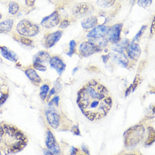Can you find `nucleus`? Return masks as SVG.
<instances>
[{
	"mask_svg": "<svg viewBox=\"0 0 155 155\" xmlns=\"http://www.w3.org/2000/svg\"><path fill=\"white\" fill-rule=\"evenodd\" d=\"M35 0H25L26 5L29 7H32L34 6Z\"/></svg>",
	"mask_w": 155,
	"mask_h": 155,
	"instance_id": "e433bc0d",
	"label": "nucleus"
},
{
	"mask_svg": "<svg viewBox=\"0 0 155 155\" xmlns=\"http://www.w3.org/2000/svg\"><path fill=\"white\" fill-rule=\"evenodd\" d=\"M70 24V22L68 20H64L62 21L60 25V28H62V29H64V28H67Z\"/></svg>",
	"mask_w": 155,
	"mask_h": 155,
	"instance_id": "473e14b6",
	"label": "nucleus"
},
{
	"mask_svg": "<svg viewBox=\"0 0 155 155\" xmlns=\"http://www.w3.org/2000/svg\"><path fill=\"white\" fill-rule=\"evenodd\" d=\"M145 130L143 125H137L128 128L124 134V143L127 147L137 146L144 138Z\"/></svg>",
	"mask_w": 155,
	"mask_h": 155,
	"instance_id": "7ed1b4c3",
	"label": "nucleus"
},
{
	"mask_svg": "<svg viewBox=\"0 0 155 155\" xmlns=\"http://www.w3.org/2000/svg\"><path fill=\"white\" fill-rule=\"evenodd\" d=\"M55 92L56 90L55 89L54 87H53V88H52L51 89V91H50V94H48V98H50L51 96L55 93Z\"/></svg>",
	"mask_w": 155,
	"mask_h": 155,
	"instance_id": "ea45409f",
	"label": "nucleus"
},
{
	"mask_svg": "<svg viewBox=\"0 0 155 155\" xmlns=\"http://www.w3.org/2000/svg\"><path fill=\"white\" fill-rule=\"evenodd\" d=\"M132 84L130 85V86L127 89V91L126 92V97L128 96V94H130V93L131 90H132Z\"/></svg>",
	"mask_w": 155,
	"mask_h": 155,
	"instance_id": "a19ab883",
	"label": "nucleus"
},
{
	"mask_svg": "<svg viewBox=\"0 0 155 155\" xmlns=\"http://www.w3.org/2000/svg\"><path fill=\"white\" fill-rule=\"evenodd\" d=\"M71 131L74 134L76 135H80L81 133H80V130L77 126H73L72 128Z\"/></svg>",
	"mask_w": 155,
	"mask_h": 155,
	"instance_id": "72a5a7b5",
	"label": "nucleus"
},
{
	"mask_svg": "<svg viewBox=\"0 0 155 155\" xmlns=\"http://www.w3.org/2000/svg\"><path fill=\"white\" fill-rule=\"evenodd\" d=\"M97 23V18L96 16H91L81 21V24L83 28L90 29L94 27Z\"/></svg>",
	"mask_w": 155,
	"mask_h": 155,
	"instance_id": "dca6fc26",
	"label": "nucleus"
},
{
	"mask_svg": "<svg viewBox=\"0 0 155 155\" xmlns=\"http://www.w3.org/2000/svg\"><path fill=\"white\" fill-rule=\"evenodd\" d=\"M76 43L74 40H71L69 43V51L67 53V54L69 56H72L73 54L76 52Z\"/></svg>",
	"mask_w": 155,
	"mask_h": 155,
	"instance_id": "bb28decb",
	"label": "nucleus"
},
{
	"mask_svg": "<svg viewBox=\"0 0 155 155\" xmlns=\"http://www.w3.org/2000/svg\"><path fill=\"white\" fill-rule=\"evenodd\" d=\"M94 7L92 5L87 2H81L75 5L72 10V14L77 18H81L92 14Z\"/></svg>",
	"mask_w": 155,
	"mask_h": 155,
	"instance_id": "39448f33",
	"label": "nucleus"
},
{
	"mask_svg": "<svg viewBox=\"0 0 155 155\" xmlns=\"http://www.w3.org/2000/svg\"><path fill=\"white\" fill-rule=\"evenodd\" d=\"M44 155H53V154L49 150H46L44 151Z\"/></svg>",
	"mask_w": 155,
	"mask_h": 155,
	"instance_id": "37998d69",
	"label": "nucleus"
},
{
	"mask_svg": "<svg viewBox=\"0 0 155 155\" xmlns=\"http://www.w3.org/2000/svg\"><path fill=\"white\" fill-rule=\"evenodd\" d=\"M60 18L57 11H54L49 16L45 17L41 21V25L46 28H52L59 23Z\"/></svg>",
	"mask_w": 155,
	"mask_h": 155,
	"instance_id": "9d476101",
	"label": "nucleus"
},
{
	"mask_svg": "<svg viewBox=\"0 0 155 155\" xmlns=\"http://www.w3.org/2000/svg\"><path fill=\"white\" fill-rule=\"evenodd\" d=\"M77 69L78 68H75L73 69V74H74V73L76 72V71L77 70Z\"/></svg>",
	"mask_w": 155,
	"mask_h": 155,
	"instance_id": "a18cd8bd",
	"label": "nucleus"
},
{
	"mask_svg": "<svg viewBox=\"0 0 155 155\" xmlns=\"http://www.w3.org/2000/svg\"><path fill=\"white\" fill-rule=\"evenodd\" d=\"M28 141L26 135L16 126L6 123L0 125V155L19 152Z\"/></svg>",
	"mask_w": 155,
	"mask_h": 155,
	"instance_id": "f03ea898",
	"label": "nucleus"
},
{
	"mask_svg": "<svg viewBox=\"0 0 155 155\" xmlns=\"http://www.w3.org/2000/svg\"><path fill=\"white\" fill-rule=\"evenodd\" d=\"M77 155H83V154H78Z\"/></svg>",
	"mask_w": 155,
	"mask_h": 155,
	"instance_id": "09e8293b",
	"label": "nucleus"
},
{
	"mask_svg": "<svg viewBox=\"0 0 155 155\" xmlns=\"http://www.w3.org/2000/svg\"><path fill=\"white\" fill-rule=\"evenodd\" d=\"M151 34L154 35L155 34V16L152 23L151 27Z\"/></svg>",
	"mask_w": 155,
	"mask_h": 155,
	"instance_id": "4c0bfd02",
	"label": "nucleus"
},
{
	"mask_svg": "<svg viewBox=\"0 0 155 155\" xmlns=\"http://www.w3.org/2000/svg\"><path fill=\"white\" fill-rule=\"evenodd\" d=\"M102 48L89 40L84 42L80 45L79 48V52L83 57H88L96 52H100Z\"/></svg>",
	"mask_w": 155,
	"mask_h": 155,
	"instance_id": "423d86ee",
	"label": "nucleus"
},
{
	"mask_svg": "<svg viewBox=\"0 0 155 155\" xmlns=\"http://www.w3.org/2000/svg\"><path fill=\"white\" fill-rule=\"evenodd\" d=\"M114 59L116 60L120 64L123 65L124 67H127L128 64V59L127 57L125 55V54L121 53L118 55H115Z\"/></svg>",
	"mask_w": 155,
	"mask_h": 155,
	"instance_id": "5701e85b",
	"label": "nucleus"
},
{
	"mask_svg": "<svg viewBox=\"0 0 155 155\" xmlns=\"http://www.w3.org/2000/svg\"><path fill=\"white\" fill-rule=\"evenodd\" d=\"M19 10V5L17 2L12 1L9 4V12L12 15L16 14Z\"/></svg>",
	"mask_w": 155,
	"mask_h": 155,
	"instance_id": "b1692460",
	"label": "nucleus"
},
{
	"mask_svg": "<svg viewBox=\"0 0 155 155\" xmlns=\"http://www.w3.org/2000/svg\"><path fill=\"white\" fill-rule=\"evenodd\" d=\"M27 76L32 82L35 84H40L41 82V79L39 75L37 74L35 70L33 69H27L25 71Z\"/></svg>",
	"mask_w": 155,
	"mask_h": 155,
	"instance_id": "6ab92c4d",
	"label": "nucleus"
},
{
	"mask_svg": "<svg viewBox=\"0 0 155 155\" xmlns=\"http://www.w3.org/2000/svg\"><path fill=\"white\" fill-rule=\"evenodd\" d=\"M79 153V149L75 147H72L70 149V155H77Z\"/></svg>",
	"mask_w": 155,
	"mask_h": 155,
	"instance_id": "c9c22d12",
	"label": "nucleus"
},
{
	"mask_svg": "<svg viewBox=\"0 0 155 155\" xmlns=\"http://www.w3.org/2000/svg\"><path fill=\"white\" fill-rule=\"evenodd\" d=\"M59 97H55L50 101V102L48 103V105L52 106L54 104L56 106L58 107L59 105Z\"/></svg>",
	"mask_w": 155,
	"mask_h": 155,
	"instance_id": "2f4dec72",
	"label": "nucleus"
},
{
	"mask_svg": "<svg viewBox=\"0 0 155 155\" xmlns=\"http://www.w3.org/2000/svg\"><path fill=\"white\" fill-rule=\"evenodd\" d=\"M51 56L48 52L45 51H40L37 53L34 57V63H46L49 61L51 59Z\"/></svg>",
	"mask_w": 155,
	"mask_h": 155,
	"instance_id": "f3484780",
	"label": "nucleus"
},
{
	"mask_svg": "<svg viewBox=\"0 0 155 155\" xmlns=\"http://www.w3.org/2000/svg\"><path fill=\"white\" fill-rule=\"evenodd\" d=\"M46 145L48 149L53 155H59L60 154V148L57 143L53 133L50 130L47 132L46 140Z\"/></svg>",
	"mask_w": 155,
	"mask_h": 155,
	"instance_id": "0eeeda50",
	"label": "nucleus"
},
{
	"mask_svg": "<svg viewBox=\"0 0 155 155\" xmlns=\"http://www.w3.org/2000/svg\"><path fill=\"white\" fill-rule=\"evenodd\" d=\"M40 90H41L40 93V98L42 101H45L47 97L48 93L49 91V86L48 85H43L40 88Z\"/></svg>",
	"mask_w": 155,
	"mask_h": 155,
	"instance_id": "393cba45",
	"label": "nucleus"
},
{
	"mask_svg": "<svg viewBox=\"0 0 155 155\" xmlns=\"http://www.w3.org/2000/svg\"><path fill=\"white\" fill-rule=\"evenodd\" d=\"M102 58H103V62L106 63L108 61L109 56V55H103L102 56Z\"/></svg>",
	"mask_w": 155,
	"mask_h": 155,
	"instance_id": "79ce46f5",
	"label": "nucleus"
},
{
	"mask_svg": "<svg viewBox=\"0 0 155 155\" xmlns=\"http://www.w3.org/2000/svg\"><path fill=\"white\" fill-rule=\"evenodd\" d=\"M45 115L48 122L52 128H58L61 122V117L57 111L53 108L48 109L45 111Z\"/></svg>",
	"mask_w": 155,
	"mask_h": 155,
	"instance_id": "6e6552de",
	"label": "nucleus"
},
{
	"mask_svg": "<svg viewBox=\"0 0 155 155\" xmlns=\"http://www.w3.org/2000/svg\"><path fill=\"white\" fill-rule=\"evenodd\" d=\"M122 24H116L110 27L107 35L108 40L113 43H117L120 40V35L122 28Z\"/></svg>",
	"mask_w": 155,
	"mask_h": 155,
	"instance_id": "9b49d317",
	"label": "nucleus"
},
{
	"mask_svg": "<svg viewBox=\"0 0 155 155\" xmlns=\"http://www.w3.org/2000/svg\"><path fill=\"white\" fill-rule=\"evenodd\" d=\"M77 102L82 114L92 121L106 116L113 106L108 89L96 80H90L80 89Z\"/></svg>",
	"mask_w": 155,
	"mask_h": 155,
	"instance_id": "f257e3e1",
	"label": "nucleus"
},
{
	"mask_svg": "<svg viewBox=\"0 0 155 155\" xmlns=\"http://www.w3.org/2000/svg\"><path fill=\"white\" fill-rule=\"evenodd\" d=\"M110 28V27L103 25L97 26L90 31L87 36L92 38H104L108 35Z\"/></svg>",
	"mask_w": 155,
	"mask_h": 155,
	"instance_id": "1a4fd4ad",
	"label": "nucleus"
},
{
	"mask_svg": "<svg viewBox=\"0 0 155 155\" xmlns=\"http://www.w3.org/2000/svg\"><path fill=\"white\" fill-rule=\"evenodd\" d=\"M153 111L154 113H155V107L153 109Z\"/></svg>",
	"mask_w": 155,
	"mask_h": 155,
	"instance_id": "49530a36",
	"label": "nucleus"
},
{
	"mask_svg": "<svg viewBox=\"0 0 155 155\" xmlns=\"http://www.w3.org/2000/svg\"><path fill=\"white\" fill-rule=\"evenodd\" d=\"M33 67L35 69L39 70V71H45L47 70V68L46 67L44 66L43 65H42L41 64H39V63H34Z\"/></svg>",
	"mask_w": 155,
	"mask_h": 155,
	"instance_id": "7c9ffc66",
	"label": "nucleus"
},
{
	"mask_svg": "<svg viewBox=\"0 0 155 155\" xmlns=\"http://www.w3.org/2000/svg\"><path fill=\"white\" fill-rule=\"evenodd\" d=\"M14 38L16 40L26 45H30L32 43V41L31 40L28 38L24 37V36H17H17H15Z\"/></svg>",
	"mask_w": 155,
	"mask_h": 155,
	"instance_id": "a878e982",
	"label": "nucleus"
},
{
	"mask_svg": "<svg viewBox=\"0 0 155 155\" xmlns=\"http://www.w3.org/2000/svg\"><path fill=\"white\" fill-rule=\"evenodd\" d=\"M2 17V16L1 14L0 13V19H1Z\"/></svg>",
	"mask_w": 155,
	"mask_h": 155,
	"instance_id": "de8ad7c7",
	"label": "nucleus"
},
{
	"mask_svg": "<svg viewBox=\"0 0 155 155\" xmlns=\"http://www.w3.org/2000/svg\"><path fill=\"white\" fill-rule=\"evenodd\" d=\"M97 3L100 7L106 8L113 6L115 3V0H97Z\"/></svg>",
	"mask_w": 155,
	"mask_h": 155,
	"instance_id": "4be33fe9",
	"label": "nucleus"
},
{
	"mask_svg": "<svg viewBox=\"0 0 155 155\" xmlns=\"http://www.w3.org/2000/svg\"><path fill=\"white\" fill-rule=\"evenodd\" d=\"M147 26H143L142 28L140 29V30L139 31L137 35L135 36L134 38L133 39V41H138L139 40L140 37L142 36V35L143 34L144 31H145V30L147 29Z\"/></svg>",
	"mask_w": 155,
	"mask_h": 155,
	"instance_id": "c756f323",
	"label": "nucleus"
},
{
	"mask_svg": "<svg viewBox=\"0 0 155 155\" xmlns=\"http://www.w3.org/2000/svg\"><path fill=\"white\" fill-rule=\"evenodd\" d=\"M152 0H138V4L140 7L146 8L151 4Z\"/></svg>",
	"mask_w": 155,
	"mask_h": 155,
	"instance_id": "cd10ccee",
	"label": "nucleus"
},
{
	"mask_svg": "<svg viewBox=\"0 0 155 155\" xmlns=\"http://www.w3.org/2000/svg\"><path fill=\"white\" fill-rule=\"evenodd\" d=\"M50 65L51 68L56 69L59 75H61L66 68V65L59 57L54 56L51 58Z\"/></svg>",
	"mask_w": 155,
	"mask_h": 155,
	"instance_id": "4468645a",
	"label": "nucleus"
},
{
	"mask_svg": "<svg viewBox=\"0 0 155 155\" xmlns=\"http://www.w3.org/2000/svg\"><path fill=\"white\" fill-rule=\"evenodd\" d=\"M17 30L22 36L31 37L38 34L39 28L36 24L26 19H23L17 26Z\"/></svg>",
	"mask_w": 155,
	"mask_h": 155,
	"instance_id": "20e7f679",
	"label": "nucleus"
},
{
	"mask_svg": "<svg viewBox=\"0 0 155 155\" xmlns=\"http://www.w3.org/2000/svg\"><path fill=\"white\" fill-rule=\"evenodd\" d=\"M82 150L86 155H89V150L86 145H82Z\"/></svg>",
	"mask_w": 155,
	"mask_h": 155,
	"instance_id": "58836bf2",
	"label": "nucleus"
},
{
	"mask_svg": "<svg viewBox=\"0 0 155 155\" xmlns=\"http://www.w3.org/2000/svg\"><path fill=\"white\" fill-rule=\"evenodd\" d=\"M63 33L61 31L50 34L47 36L44 41V45L47 48H50L60 40Z\"/></svg>",
	"mask_w": 155,
	"mask_h": 155,
	"instance_id": "ddd939ff",
	"label": "nucleus"
},
{
	"mask_svg": "<svg viewBox=\"0 0 155 155\" xmlns=\"http://www.w3.org/2000/svg\"><path fill=\"white\" fill-rule=\"evenodd\" d=\"M148 136L145 140V144L147 146H150L155 142V130L151 127L147 128Z\"/></svg>",
	"mask_w": 155,
	"mask_h": 155,
	"instance_id": "412c9836",
	"label": "nucleus"
},
{
	"mask_svg": "<svg viewBox=\"0 0 155 155\" xmlns=\"http://www.w3.org/2000/svg\"><path fill=\"white\" fill-rule=\"evenodd\" d=\"M123 155H137L135 153H126V154H124Z\"/></svg>",
	"mask_w": 155,
	"mask_h": 155,
	"instance_id": "c03bdc74",
	"label": "nucleus"
},
{
	"mask_svg": "<svg viewBox=\"0 0 155 155\" xmlns=\"http://www.w3.org/2000/svg\"><path fill=\"white\" fill-rule=\"evenodd\" d=\"M1 48L2 54L5 58L13 62L17 61L18 57L16 53H15L12 51H10L5 47H2Z\"/></svg>",
	"mask_w": 155,
	"mask_h": 155,
	"instance_id": "a211bd4d",
	"label": "nucleus"
},
{
	"mask_svg": "<svg viewBox=\"0 0 155 155\" xmlns=\"http://www.w3.org/2000/svg\"><path fill=\"white\" fill-rule=\"evenodd\" d=\"M13 20L7 19L0 23V32H8L12 29L13 25Z\"/></svg>",
	"mask_w": 155,
	"mask_h": 155,
	"instance_id": "aec40b11",
	"label": "nucleus"
},
{
	"mask_svg": "<svg viewBox=\"0 0 155 155\" xmlns=\"http://www.w3.org/2000/svg\"><path fill=\"white\" fill-rule=\"evenodd\" d=\"M8 87L6 81L0 77V106L5 103L9 96Z\"/></svg>",
	"mask_w": 155,
	"mask_h": 155,
	"instance_id": "2eb2a0df",
	"label": "nucleus"
},
{
	"mask_svg": "<svg viewBox=\"0 0 155 155\" xmlns=\"http://www.w3.org/2000/svg\"><path fill=\"white\" fill-rule=\"evenodd\" d=\"M126 50L128 57L132 60L137 59L141 53V50L139 45L134 41L128 44L126 47Z\"/></svg>",
	"mask_w": 155,
	"mask_h": 155,
	"instance_id": "f8f14e48",
	"label": "nucleus"
},
{
	"mask_svg": "<svg viewBox=\"0 0 155 155\" xmlns=\"http://www.w3.org/2000/svg\"><path fill=\"white\" fill-rule=\"evenodd\" d=\"M55 89L56 90V92H59L62 88V85L61 84L59 81H56L55 84Z\"/></svg>",
	"mask_w": 155,
	"mask_h": 155,
	"instance_id": "f704fd0d",
	"label": "nucleus"
},
{
	"mask_svg": "<svg viewBox=\"0 0 155 155\" xmlns=\"http://www.w3.org/2000/svg\"><path fill=\"white\" fill-rule=\"evenodd\" d=\"M142 78L139 75H137L135 78L133 84H132V92H134L135 89L137 88L138 85L140 84L142 82Z\"/></svg>",
	"mask_w": 155,
	"mask_h": 155,
	"instance_id": "c85d7f7f",
	"label": "nucleus"
}]
</instances>
